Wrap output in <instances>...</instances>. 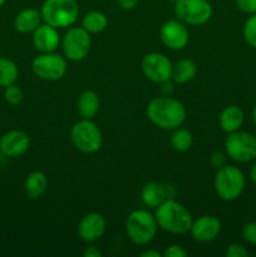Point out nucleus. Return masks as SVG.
Here are the masks:
<instances>
[{
  "instance_id": "obj_1",
  "label": "nucleus",
  "mask_w": 256,
  "mask_h": 257,
  "mask_svg": "<svg viewBox=\"0 0 256 257\" xmlns=\"http://www.w3.org/2000/svg\"><path fill=\"white\" fill-rule=\"evenodd\" d=\"M146 113L153 124L166 131L182 127L187 117L182 102L171 97H158L152 99L148 103Z\"/></svg>"
},
{
  "instance_id": "obj_2",
  "label": "nucleus",
  "mask_w": 256,
  "mask_h": 257,
  "mask_svg": "<svg viewBox=\"0 0 256 257\" xmlns=\"http://www.w3.org/2000/svg\"><path fill=\"white\" fill-rule=\"evenodd\" d=\"M158 227L173 235H185L190 232L193 218L187 208L175 200H166L155 212Z\"/></svg>"
},
{
  "instance_id": "obj_3",
  "label": "nucleus",
  "mask_w": 256,
  "mask_h": 257,
  "mask_svg": "<svg viewBox=\"0 0 256 257\" xmlns=\"http://www.w3.org/2000/svg\"><path fill=\"white\" fill-rule=\"evenodd\" d=\"M43 22L57 29L72 27L79 17L77 0H44L40 8Z\"/></svg>"
},
{
  "instance_id": "obj_4",
  "label": "nucleus",
  "mask_w": 256,
  "mask_h": 257,
  "mask_svg": "<svg viewBox=\"0 0 256 257\" xmlns=\"http://www.w3.org/2000/svg\"><path fill=\"white\" fill-rule=\"evenodd\" d=\"M246 178L242 171L232 165H223L217 168L213 187L218 197L223 201H235L245 190Z\"/></svg>"
},
{
  "instance_id": "obj_5",
  "label": "nucleus",
  "mask_w": 256,
  "mask_h": 257,
  "mask_svg": "<svg viewBox=\"0 0 256 257\" xmlns=\"http://www.w3.org/2000/svg\"><path fill=\"white\" fill-rule=\"evenodd\" d=\"M158 225L155 215L147 210H136L125 220V233L135 245L145 246L157 235Z\"/></svg>"
},
{
  "instance_id": "obj_6",
  "label": "nucleus",
  "mask_w": 256,
  "mask_h": 257,
  "mask_svg": "<svg viewBox=\"0 0 256 257\" xmlns=\"http://www.w3.org/2000/svg\"><path fill=\"white\" fill-rule=\"evenodd\" d=\"M70 140L78 151L92 155L98 152L102 147L103 136L92 119L83 118L73 124L70 130Z\"/></svg>"
},
{
  "instance_id": "obj_7",
  "label": "nucleus",
  "mask_w": 256,
  "mask_h": 257,
  "mask_svg": "<svg viewBox=\"0 0 256 257\" xmlns=\"http://www.w3.org/2000/svg\"><path fill=\"white\" fill-rule=\"evenodd\" d=\"M225 151L235 162H253L256 161V137L252 133L243 131L228 133L225 141Z\"/></svg>"
},
{
  "instance_id": "obj_8",
  "label": "nucleus",
  "mask_w": 256,
  "mask_h": 257,
  "mask_svg": "<svg viewBox=\"0 0 256 257\" xmlns=\"http://www.w3.org/2000/svg\"><path fill=\"white\" fill-rule=\"evenodd\" d=\"M212 5L208 0H177L175 2V15L186 25L200 27L212 17Z\"/></svg>"
},
{
  "instance_id": "obj_9",
  "label": "nucleus",
  "mask_w": 256,
  "mask_h": 257,
  "mask_svg": "<svg viewBox=\"0 0 256 257\" xmlns=\"http://www.w3.org/2000/svg\"><path fill=\"white\" fill-rule=\"evenodd\" d=\"M33 73L38 78L48 82L62 79L68 69L67 58L57 53H40L32 63Z\"/></svg>"
},
{
  "instance_id": "obj_10",
  "label": "nucleus",
  "mask_w": 256,
  "mask_h": 257,
  "mask_svg": "<svg viewBox=\"0 0 256 257\" xmlns=\"http://www.w3.org/2000/svg\"><path fill=\"white\" fill-rule=\"evenodd\" d=\"M92 47L90 34L82 27H73L68 29L62 39L64 57L70 62H80L89 54Z\"/></svg>"
},
{
  "instance_id": "obj_11",
  "label": "nucleus",
  "mask_w": 256,
  "mask_h": 257,
  "mask_svg": "<svg viewBox=\"0 0 256 257\" xmlns=\"http://www.w3.org/2000/svg\"><path fill=\"white\" fill-rule=\"evenodd\" d=\"M141 68L145 77L153 83L162 84L172 79L173 64L167 55L162 53L152 52L146 54L141 62Z\"/></svg>"
},
{
  "instance_id": "obj_12",
  "label": "nucleus",
  "mask_w": 256,
  "mask_h": 257,
  "mask_svg": "<svg viewBox=\"0 0 256 257\" xmlns=\"http://www.w3.org/2000/svg\"><path fill=\"white\" fill-rule=\"evenodd\" d=\"M161 42L171 50H182L190 42V32L185 23L171 19L163 23L160 29Z\"/></svg>"
},
{
  "instance_id": "obj_13",
  "label": "nucleus",
  "mask_w": 256,
  "mask_h": 257,
  "mask_svg": "<svg viewBox=\"0 0 256 257\" xmlns=\"http://www.w3.org/2000/svg\"><path fill=\"white\" fill-rule=\"evenodd\" d=\"M221 228V221L216 216L205 215L193 221L190 233L197 242L207 243L212 242L220 236Z\"/></svg>"
},
{
  "instance_id": "obj_14",
  "label": "nucleus",
  "mask_w": 256,
  "mask_h": 257,
  "mask_svg": "<svg viewBox=\"0 0 256 257\" xmlns=\"http://www.w3.org/2000/svg\"><path fill=\"white\" fill-rule=\"evenodd\" d=\"M107 222L105 218L98 212H89L80 218L78 223L77 232L78 236L84 242L93 243L99 240L105 232Z\"/></svg>"
},
{
  "instance_id": "obj_15",
  "label": "nucleus",
  "mask_w": 256,
  "mask_h": 257,
  "mask_svg": "<svg viewBox=\"0 0 256 257\" xmlns=\"http://www.w3.org/2000/svg\"><path fill=\"white\" fill-rule=\"evenodd\" d=\"M30 147V137L20 130L8 131L0 136V152L7 157H20Z\"/></svg>"
},
{
  "instance_id": "obj_16",
  "label": "nucleus",
  "mask_w": 256,
  "mask_h": 257,
  "mask_svg": "<svg viewBox=\"0 0 256 257\" xmlns=\"http://www.w3.org/2000/svg\"><path fill=\"white\" fill-rule=\"evenodd\" d=\"M33 44L40 53H52L58 49L60 44V35L57 28L52 25L40 24L33 32Z\"/></svg>"
},
{
  "instance_id": "obj_17",
  "label": "nucleus",
  "mask_w": 256,
  "mask_h": 257,
  "mask_svg": "<svg viewBox=\"0 0 256 257\" xmlns=\"http://www.w3.org/2000/svg\"><path fill=\"white\" fill-rule=\"evenodd\" d=\"M245 122V113L238 105H228L223 108L218 117V123L223 132L232 133L240 131Z\"/></svg>"
},
{
  "instance_id": "obj_18",
  "label": "nucleus",
  "mask_w": 256,
  "mask_h": 257,
  "mask_svg": "<svg viewBox=\"0 0 256 257\" xmlns=\"http://www.w3.org/2000/svg\"><path fill=\"white\" fill-rule=\"evenodd\" d=\"M43 22L40 10L34 9V8H27L18 13L14 19V28L17 32L22 34H28L33 33Z\"/></svg>"
},
{
  "instance_id": "obj_19",
  "label": "nucleus",
  "mask_w": 256,
  "mask_h": 257,
  "mask_svg": "<svg viewBox=\"0 0 256 257\" xmlns=\"http://www.w3.org/2000/svg\"><path fill=\"white\" fill-rule=\"evenodd\" d=\"M48 188V177L42 171L29 173L24 181V192L32 200H38Z\"/></svg>"
},
{
  "instance_id": "obj_20",
  "label": "nucleus",
  "mask_w": 256,
  "mask_h": 257,
  "mask_svg": "<svg viewBox=\"0 0 256 257\" xmlns=\"http://www.w3.org/2000/svg\"><path fill=\"white\" fill-rule=\"evenodd\" d=\"M99 97L93 90H84L77 100L78 113L82 115V118H85V119L94 118L97 115L98 110H99Z\"/></svg>"
},
{
  "instance_id": "obj_21",
  "label": "nucleus",
  "mask_w": 256,
  "mask_h": 257,
  "mask_svg": "<svg viewBox=\"0 0 256 257\" xmlns=\"http://www.w3.org/2000/svg\"><path fill=\"white\" fill-rule=\"evenodd\" d=\"M167 197L166 188L158 182H148L141 190V198L142 202L150 208H157L161 203H163Z\"/></svg>"
},
{
  "instance_id": "obj_22",
  "label": "nucleus",
  "mask_w": 256,
  "mask_h": 257,
  "mask_svg": "<svg viewBox=\"0 0 256 257\" xmlns=\"http://www.w3.org/2000/svg\"><path fill=\"white\" fill-rule=\"evenodd\" d=\"M197 74V65L190 58H183L176 62L172 68V79L178 84L191 82Z\"/></svg>"
},
{
  "instance_id": "obj_23",
  "label": "nucleus",
  "mask_w": 256,
  "mask_h": 257,
  "mask_svg": "<svg viewBox=\"0 0 256 257\" xmlns=\"http://www.w3.org/2000/svg\"><path fill=\"white\" fill-rule=\"evenodd\" d=\"M107 15L102 12H98V10L89 12L82 19V28L87 30L89 34H99L107 28Z\"/></svg>"
},
{
  "instance_id": "obj_24",
  "label": "nucleus",
  "mask_w": 256,
  "mask_h": 257,
  "mask_svg": "<svg viewBox=\"0 0 256 257\" xmlns=\"http://www.w3.org/2000/svg\"><path fill=\"white\" fill-rule=\"evenodd\" d=\"M170 143L173 150L177 151V152H187L193 145L192 133L186 130V128H176V130H173L172 135H171Z\"/></svg>"
},
{
  "instance_id": "obj_25",
  "label": "nucleus",
  "mask_w": 256,
  "mask_h": 257,
  "mask_svg": "<svg viewBox=\"0 0 256 257\" xmlns=\"http://www.w3.org/2000/svg\"><path fill=\"white\" fill-rule=\"evenodd\" d=\"M19 78V68L13 60L0 58V87L14 84Z\"/></svg>"
},
{
  "instance_id": "obj_26",
  "label": "nucleus",
  "mask_w": 256,
  "mask_h": 257,
  "mask_svg": "<svg viewBox=\"0 0 256 257\" xmlns=\"http://www.w3.org/2000/svg\"><path fill=\"white\" fill-rule=\"evenodd\" d=\"M242 37L248 47L256 49V13L246 19L242 28Z\"/></svg>"
},
{
  "instance_id": "obj_27",
  "label": "nucleus",
  "mask_w": 256,
  "mask_h": 257,
  "mask_svg": "<svg viewBox=\"0 0 256 257\" xmlns=\"http://www.w3.org/2000/svg\"><path fill=\"white\" fill-rule=\"evenodd\" d=\"M4 99L10 105H19L23 102V99H24V93H23L22 88L18 87L14 83V84L5 87Z\"/></svg>"
},
{
  "instance_id": "obj_28",
  "label": "nucleus",
  "mask_w": 256,
  "mask_h": 257,
  "mask_svg": "<svg viewBox=\"0 0 256 257\" xmlns=\"http://www.w3.org/2000/svg\"><path fill=\"white\" fill-rule=\"evenodd\" d=\"M242 237L250 245H256V222L251 221V222L245 223L242 226Z\"/></svg>"
},
{
  "instance_id": "obj_29",
  "label": "nucleus",
  "mask_w": 256,
  "mask_h": 257,
  "mask_svg": "<svg viewBox=\"0 0 256 257\" xmlns=\"http://www.w3.org/2000/svg\"><path fill=\"white\" fill-rule=\"evenodd\" d=\"M225 255L227 257H248V251L242 243H231L227 246L225 251Z\"/></svg>"
},
{
  "instance_id": "obj_30",
  "label": "nucleus",
  "mask_w": 256,
  "mask_h": 257,
  "mask_svg": "<svg viewBox=\"0 0 256 257\" xmlns=\"http://www.w3.org/2000/svg\"><path fill=\"white\" fill-rule=\"evenodd\" d=\"M235 4L240 12L245 14H255L256 13V0H235Z\"/></svg>"
},
{
  "instance_id": "obj_31",
  "label": "nucleus",
  "mask_w": 256,
  "mask_h": 257,
  "mask_svg": "<svg viewBox=\"0 0 256 257\" xmlns=\"http://www.w3.org/2000/svg\"><path fill=\"white\" fill-rule=\"evenodd\" d=\"M163 257H186L187 251L180 245H171L166 247V250L162 253Z\"/></svg>"
},
{
  "instance_id": "obj_32",
  "label": "nucleus",
  "mask_w": 256,
  "mask_h": 257,
  "mask_svg": "<svg viewBox=\"0 0 256 257\" xmlns=\"http://www.w3.org/2000/svg\"><path fill=\"white\" fill-rule=\"evenodd\" d=\"M83 256L84 257H102L103 253L97 246L89 245L83 250Z\"/></svg>"
},
{
  "instance_id": "obj_33",
  "label": "nucleus",
  "mask_w": 256,
  "mask_h": 257,
  "mask_svg": "<svg viewBox=\"0 0 256 257\" xmlns=\"http://www.w3.org/2000/svg\"><path fill=\"white\" fill-rule=\"evenodd\" d=\"M123 10H132L137 7L138 0H117Z\"/></svg>"
},
{
  "instance_id": "obj_34",
  "label": "nucleus",
  "mask_w": 256,
  "mask_h": 257,
  "mask_svg": "<svg viewBox=\"0 0 256 257\" xmlns=\"http://www.w3.org/2000/svg\"><path fill=\"white\" fill-rule=\"evenodd\" d=\"M162 253L158 252L157 250H146L141 253V257H161Z\"/></svg>"
},
{
  "instance_id": "obj_35",
  "label": "nucleus",
  "mask_w": 256,
  "mask_h": 257,
  "mask_svg": "<svg viewBox=\"0 0 256 257\" xmlns=\"http://www.w3.org/2000/svg\"><path fill=\"white\" fill-rule=\"evenodd\" d=\"M250 180L256 185V162L250 168Z\"/></svg>"
},
{
  "instance_id": "obj_36",
  "label": "nucleus",
  "mask_w": 256,
  "mask_h": 257,
  "mask_svg": "<svg viewBox=\"0 0 256 257\" xmlns=\"http://www.w3.org/2000/svg\"><path fill=\"white\" fill-rule=\"evenodd\" d=\"M252 120H253V124L256 125V104L252 109Z\"/></svg>"
},
{
  "instance_id": "obj_37",
  "label": "nucleus",
  "mask_w": 256,
  "mask_h": 257,
  "mask_svg": "<svg viewBox=\"0 0 256 257\" xmlns=\"http://www.w3.org/2000/svg\"><path fill=\"white\" fill-rule=\"evenodd\" d=\"M5 3H7V0H0V8H2Z\"/></svg>"
},
{
  "instance_id": "obj_38",
  "label": "nucleus",
  "mask_w": 256,
  "mask_h": 257,
  "mask_svg": "<svg viewBox=\"0 0 256 257\" xmlns=\"http://www.w3.org/2000/svg\"><path fill=\"white\" fill-rule=\"evenodd\" d=\"M173 2H177V0H173Z\"/></svg>"
}]
</instances>
